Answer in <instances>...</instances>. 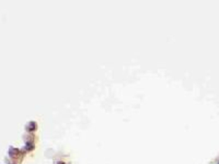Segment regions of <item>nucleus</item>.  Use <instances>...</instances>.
Instances as JSON below:
<instances>
[{
    "mask_svg": "<svg viewBox=\"0 0 219 164\" xmlns=\"http://www.w3.org/2000/svg\"><path fill=\"white\" fill-rule=\"evenodd\" d=\"M218 164H219V162H218Z\"/></svg>",
    "mask_w": 219,
    "mask_h": 164,
    "instance_id": "nucleus-1",
    "label": "nucleus"
}]
</instances>
